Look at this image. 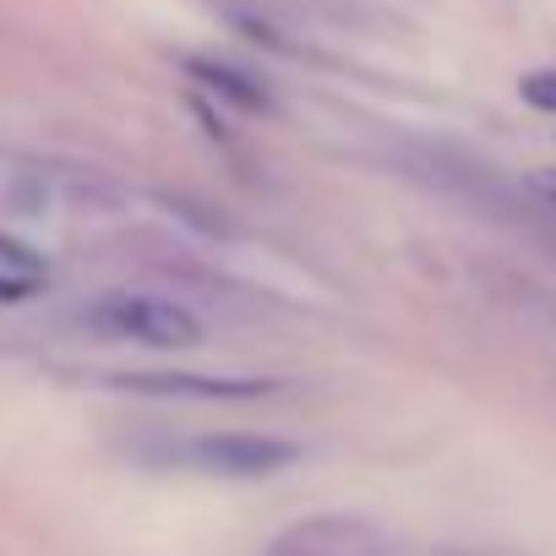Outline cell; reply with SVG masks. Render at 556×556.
Wrapping results in <instances>:
<instances>
[{
  "instance_id": "9c48e42d",
  "label": "cell",
  "mask_w": 556,
  "mask_h": 556,
  "mask_svg": "<svg viewBox=\"0 0 556 556\" xmlns=\"http://www.w3.org/2000/svg\"><path fill=\"white\" fill-rule=\"evenodd\" d=\"M529 191H534V197H540V202H545V207L556 213V169H545V175H534V180H529Z\"/></svg>"
},
{
  "instance_id": "ba28073f",
  "label": "cell",
  "mask_w": 556,
  "mask_h": 556,
  "mask_svg": "<svg viewBox=\"0 0 556 556\" xmlns=\"http://www.w3.org/2000/svg\"><path fill=\"white\" fill-rule=\"evenodd\" d=\"M45 278H28V273H7L0 267V306H23L28 295H39Z\"/></svg>"
},
{
  "instance_id": "277c9868",
  "label": "cell",
  "mask_w": 556,
  "mask_h": 556,
  "mask_svg": "<svg viewBox=\"0 0 556 556\" xmlns=\"http://www.w3.org/2000/svg\"><path fill=\"white\" fill-rule=\"evenodd\" d=\"M267 556H377V534L350 518H312L285 540H273Z\"/></svg>"
},
{
  "instance_id": "7a4b0ae2",
  "label": "cell",
  "mask_w": 556,
  "mask_h": 556,
  "mask_svg": "<svg viewBox=\"0 0 556 556\" xmlns=\"http://www.w3.org/2000/svg\"><path fill=\"white\" fill-rule=\"evenodd\" d=\"M159 464L197 469V475H213V480H267V475L295 469L301 447L285 442V437H267V431H202V437L169 442Z\"/></svg>"
},
{
  "instance_id": "6da1fadb",
  "label": "cell",
  "mask_w": 556,
  "mask_h": 556,
  "mask_svg": "<svg viewBox=\"0 0 556 556\" xmlns=\"http://www.w3.org/2000/svg\"><path fill=\"white\" fill-rule=\"evenodd\" d=\"M77 328L104 344H137V350H197L207 339L202 317L186 301L153 290H104L77 312Z\"/></svg>"
},
{
  "instance_id": "5b68a950",
  "label": "cell",
  "mask_w": 556,
  "mask_h": 556,
  "mask_svg": "<svg viewBox=\"0 0 556 556\" xmlns=\"http://www.w3.org/2000/svg\"><path fill=\"white\" fill-rule=\"evenodd\" d=\"M186 77H191L197 88H207L213 99L235 104L240 115H278L273 88H267V83H256L251 72H240V66L218 61V55H186Z\"/></svg>"
},
{
  "instance_id": "52a82bcc",
  "label": "cell",
  "mask_w": 556,
  "mask_h": 556,
  "mask_svg": "<svg viewBox=\"0 0 556 556\" xmlns=\"http://www.w3.org/2000/svg\"><path fill=\"white\" fill-rule=\"evenodd\" d=\"M0 267L7 273H28V278H45L50 267L39 262V251H28L23 240H12V235H0Z\"/></svg>"
},
{
  "instance_id": "3957f363",
  "label": "cell",
  "mask_w": 556,
  "mask_h": 556,
  "mask_svg": "<svg viewBox=\"0 0 556 556\" xmlns=\"http://www.w3.org/2000/svg\"><path fill=\"white\" fill-rule=\"evenodd\" d=\"M121 393H142V399H197V404H245V399H267L273 382L267 377H207V371H121L110 377Z\"/></svg>"
},
{
  "instance_id": "8992f818",
  "label": "cell",
  "mask_w": 556,
  "mask_h": 556,
  "mask_svg": "<svg viewBox=\"0 0 556 556\" xmlns=\"http://www.w3.org/2000/svg\"><path fill=\"white\" fill-rule=\"evenodd\" d=\"M518 99L540 115H556V66H540V72H523L518 77Z\"/></svg>"
},
{
  "instance_id": "30bf717a",
  "label": "cell",
  "mask_w": 556,
  "mask_h": 556,
  "mask_svg": "<svg viewBox=\"0 0 556 556\" xmlns=\"http://www.w3.org/2000/svg\"><path fill=\"white\" fill-rule=\"evenodd\" d=\"M540 213H545V218H540V229H534V240H540V245H545V256L556 262V213H551V207H540Z\"/></svg>"
}]
</instances>
